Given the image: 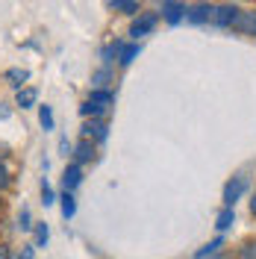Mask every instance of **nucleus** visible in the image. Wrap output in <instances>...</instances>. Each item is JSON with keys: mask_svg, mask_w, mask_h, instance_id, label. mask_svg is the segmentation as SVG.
<instances>
[{"mask_svg": "<svg viewBox=\"0 0 256 259\" xmlns=\"http://www.w3.org/2000/svg\"><path fill=\"white\" fill-rule=\"evenodd\" d=\"M159 21H162L159 9H142L136 18H130V30H127L130 41H142L144 35H150L159 27Z\"/></svg>", "mask_w": 256, "mask_h": 259, "instance_id": "f257e3e1", "label": "nucleus"}, {"mask_svg": "<svg viewBox=\"0 0 256 259\" xmlns=\"http://www.w3.org/2000/svg\"><path fill=\"white\" fill-rule=\"evenodd\" d=\"M244 194H250V180L244 174H236L224 183V192H221V206H236Z\"/></svg>", "mask_w": 256, "mask_h": 259, "instance_id": "f03ea898", "label": "nucleus"}, {"mask_svg": "<svg viewBox=\"0 0 256 259\" xmlns=\"http://www.w3.org/2000/svg\"><path fill=\"white\" fill-rule=\"evenodd\" d=\"M241 6L239 3H233V0H218L215 3V12H212V21H209V27H215V30H230L233 27V21L239 18Z\"/></svg>", "mask_w": 256, "mask_h": 259, "instance_id": "7ed1b4c3", "label": "nucleus"}, {"mask_svg": "<svg viewBox=\"0 0 256 259\" xmlns=\"http://www.w3.org/2000/svg\"><path fill=\"white\" fill-rule=\"evenodd\" d=\"M80 139H89L97 147L106 145V139H109V118H86L80 127Z\"/></svg>", "mask_w": 256, "mask_h": 259, "instance_id": "20e7f679", "label": "nucleus"}, {"mask_svg": "<svg viewBox=\"0 0 256 259\" xmlns=\"http://www.w3.org/2000/svg\"><path fill=\"white\" fill-rule=\"evenodd\" d=\"M212 12H215V0H194L186 9V24H192V27H209Z\"/></svg>", "mask_w": 256, "mask_h": 259, "instance_id": "39448f33", "label": "nucleus"}, {"mask_svg": "<svg viewBox=\"0 0 256 259\" xmlns=\"http://www.w3.org/2000/svg\"><path fill=\"white\" fill-rule=\"evenodd\" d=\"M186 9H189L186 0H168V3H162L159 6L162 24H168V27H180V24L186 21Z\"/></svg>", "mask_w": 256, "mask_h": 259, "instance_id": "423d86ee", "label": "nucleus"}, {"mask_svg": "<svg viewBox=\"0 0 256 259\" xmlns=\"http://www.w3.org/2000/svg\"><path fill=\"white\" fill-rule=\"evenodd\" d=\"M233 35H241V38H253L256 41V9H241L239 18L233 21L230 27Z\"/></svg>", "mask_w": 256, "mask_h": 259, "instance_id": "0eeeda50", "label": "nucleus"}, {"mask_svg": "<svg viewBox=\"0 0 256 259\" xmlns=\"http://www.w3.org/2000/svg\"><path fill=\"white\" fill-rule=\"evenodd\" d=\"M97 159V145L95 142H89V139H80L77 145H74V153H71V162H77V165H92Z\"/></svg>", "mask_w": 256, "mask_h": 259, "instance_id": "6e6552de", "label": "nucleus"}, {"mask_svg": "<svg viewBox=\"0 0 256 259\" xmlns=\"http://www.w3.org/2000/svg\"><path fill=\"white\" fill-rule=\"evenodd\" d=\"M82 174H86V168L82 165H77V162H68L62 171V189L65 192H77L82 183Z\"/></svg>", "mask_w": 256, "mask_h": 259, "instance_id": "1a4fd4ad", "label": "nucleus"}, {"mask_svg": "<svg viewBox=\"0 0 256 259\" xmlns=\"http://www.w3.org/2000/svg\"><path fill=\"white\" fill-rule=\"evenodd\" d=\"M127 45V38H112V41H106L103 48H100V65H118V56H121V50Z\"/></svg>", "mask_w": 256, "mask_h": 259, "instance_id": "9d476101", "label": "nucleus"}, {"mask_svg": "<svg viewBox=\"0 0 256 259\" xmlns=\"http://www.w3.org/2000/svg\"><path fill=\"white\" fill-rule=\"evenodd\" d=\"M92 89H115V68L112 65H100L92 74Z\"/></svg>", "mask_w": 256, "mask_h": 259, "instance_id": "9b49d317", "label": "nucleus"}, {"mask_svg": "<svg viewBox=\"0 0 256 259\" xmlns=\"http://www.w3.org/2000/svg\"><path fill=\"white\" fill-rule=\"evenodd\" d=\"M142 50H144L142 41H127L124 50H121V56H118V68H130V65L142 56Z\"/></svg>", "mask_w": 256, "mask_h": 259, "instance_id": "f8f14e48", "label": "nucleus"}, {"mask_svg": "<svg viewBox=\"0 0 256 259\" xmlns=\"http://www.w3.org/2000/svg\"><path fill=\"white\" fill-rule=\"evenodd\" d=\"M109 112H112V106L95 103V100H89V97L80 103V115L82 118H109Z\"/></svg>", "mask_w": 256, "mask_h": 259, "instance_id": "ddd939ff", "label": "nucleus"}, {"mask_svg": "<svg viewBox=\"0 0 256 259\" xmlns=\"http://www.w3.org/2000/svg\"><path fill=\"white\" fill-rule=\"evenodd\" d=\"M109 9L118 12V15L136 18L139 12H142V0H109Z\"/></svg>", "mask_w": 256, "mask_h": 259, "instance_id": "4468645a", "label": "nucleus"}, {"mask_svg": "<svg viewBox=\"0 0 256 259\" xmlns=\"http://www.w3.org/2000/svg\"><path fill=\"white\" fill-rule=\"evenodd\" d=\"M224 247H227V236H224V233H218L212 242H206L203 247H200V250H194V256H192V259H209L212 253H218V250H224Z\"/></svg>", "mask_w": 256, "mask_h": 259, "instance_id": "2eb2a0df", "label": "nucleus"}, {"mask_svg": "<svg viewBox=\"0 0 256 259\" xmlns=\"http://www.w3.org/2000/svg\"><path fill=\"white\" fill-rule=\"evenodd\" d=\"M15 106L18 109H32V106H38V92H35L32 85H24L21 92H15Z\"/></svg>", "mask_w": 256, "mask_h": 259, "instance_id": "dca6fc26", "label": "nucleus"}, {"mask_svg": "<svg viewBox=\"0 0 256 259\" xmlns=\"http://www.w3.org/2000/svg\"><path fill=\"white\" fill-rule=\"evenodd\" d=\"M233 224H236V206H221L218 215H215V230L218 233H227Z\"/></svg>", "mask_w": 256, "mask_h": 259, "instance_id": "f3484780", "label": "nucleus"}, {"mask_svg": "<svg viewBox=\"0 0 256 259\" xmlns=\"http://www.w3.org/2000/svg\"><path fill=\"white\" fill-rule=\"evenodd\" d=\"M59 212H62L65 221H71L77 215V197H74V192H65L62 189V194H59Z\"/></svg>", "mask_w": 256, "mask_h": 259, "instance_id": "a211bd4d", "label": "nucleus"}, {"mask_svg": "<svg viewBox=\"0 0 256 259\" xmlns=\"http://www.w3.org/2000/svg\"><path fill=\"white\" fill-rule=\"evenodd\" d=\"M233 259H256V236L241 239V242L233 247Z\"/></svg>", "mask_w": 256, "mask_h": 259, "instance_id": "6ab92c4d", "label": "nucleus"}, {"mask_svg": "<svg viewBox=\"0 0 256 259\" xmlns=\"http://www.w3.org/2000/svg\"><path fill=\"white\" fill-rule=\"evenodd\" d=\"M3 77L9 80V85H12L15 92H21V89L27 85V80H30V71H27V68H9Z\"/></svg>", "mask_w": 256, "mask_h": 259, "instance_id": "aec40b11", "label": "nucleus"}, {"mask_svg": "<svg viewBox=\"0 0 256 259\" xmlns=\"http://www.w3.org/2000/svg\"><path fill=\"white\" fill-rule=\"evenodd\" d=\"M89 100L103 103V106H115V89H89Z\"/></svg>", "mask_w": 256, "mask_h": 259, "instance_id": "412c9836", "label": "nucleus"}, {"mask_svg": "<svg viewBox=\"0 0 256 259\" xmlns=\"http://www.w3.org/2000/svg\"><path fill=\"white\" fill-rule=\"evenodd\" d=\"M48 242H50V227L45 221H35V227H32V244L35 247H48Z\"/></svg>", "mask_w": 256, "mask_h": 259, "instance_id": "4be33fe9", "label": "nucleus"}, {"mask_svg": "<svg viewBox=\"0 0 256 259\" xmlns=\"http://www.w3.org/2000/svg\"><path fill=\"white\" fill-rule=\"evenodd\" d=\"M38 124H41V130L45 133H50V130H56V118H53V106H38Z\"/></svg>", "mask_w": 256, "mask_h": 259, "instance_id": "5701e85b", "label": "nucleus"}, {"mask_svg": "<svg viewBox=\"0 0 256 259\" xmlns=\"http://www.w3.org/2000/svg\"><path fill=\"white\" fill-rule=\"evenodd\" d=\"M6 156H3V153H0V194H6L9 192V189H12V183H15V177H12V171H9V168H6Z\"/></svg>", "mask_w": 256, "mask_h": 259, "instance_id": "b1692460", "label": "nucleus"}, {"mask_svg": "<svg viewBox=\"0 0 256 259\" xmlns=\"http://www.w3.org/2000/svg\"><path fill=\"white\" fill-rule=\"evenodd\" d=\"M32 227H35V221H32L30 206H21V212H18V230H21V233H30Z\"/></svg>", "mask_w": 256, "mask_h": 259, "instance_id": "393cba45", "label": "nucleus"}, {"mask_svg": "<svg viewBox=\"0 0 256 259\" xmlns=\"http://www.w3.org/2000/svg\"><path fill=\"white\" fill-rule=\"evenodd\" d=\"M56 200H59V194L53 192V186L48 183V177H41V203L45 206H53Z\"/></svg>", "mask_w": 256, "mask_h": 259, "instance_id": "a878e982", "label": "nucleus"}, {"mask_svg": "<svg viewBox=\"0 0 256 259\" xmlns=\"http://www.w3.org/2000/svg\"><path fill=\"white\" fill-rule=\"evenodd\" d=\"M59 156H65V159H71V153H74V145L68 142V136H59Z\"/></svg>", "mask_w": 256, "mask_h": 259, "instance_id": "bb28decb", "label": "nucleus"}, {"mask_svg": "<svg viewBox=\"0 0 256 259\" xmlns=\"http://www.w3.org/2000/svg\"><path fill=\"white\" fill-rule=\"evenodd\" d=\"M15 259H35V244H24Z\"/></svg>", "mask_w": 256, "mask_h": 259, "instance_id": "cd10ccee", "label": "nucleus"}, {"mask_svg": "<svg viewBox=\"0 0 256 259\" xmlns=\"http://www.w3.org/2000/svg\"><path fill=\"white\" fill-rule=\"evenodd\" d=\"M0 259H15V253H12V244H9V242H0Z\"/></svg>", "mask_w": 256, "mask_h": 259, "instance_id": "c85d7f7f", "label": "nucleus"}, {"mask_svg": "<svg viewBox=\"0 0 256 259\" xmlns=\"http://www.w3.org/2000/svg\"><path fill=\"white\" fill-rule=\"evenodd\" d=\"M247 209H250V215L256 218V186L250 189V200H247Z\"/></svg>", "mask_w": 256, "mask_h": 259, "instance_id": "c756f323", "label": "nucleus"}, {"mask_svg": "<svg viewBox=\"0 0 256 259\" xmlns=\"http://www.w3.org/2000/svg\"><path fill=\"white\" fill-rule=\"evenodd\" d=\"M209 259H233V250H230V247H224V250H218V253H212Z\"/></svg>", "mask_w": 256, "mask_h": 259, "instance_id": "7c9ffc66", "label": "nucleus"}, {"mask_svg": "<svg viewBox=\"0 0 256 259\" xmlns=\"http://www.w3.org/2000/svg\"><path fill=\"white\" fill-rule=\"evenodd\" d=\"M3 209H6V200H3V194H0V215H3Z\"/></svg>", "mask_w": 256, "mask_h": 259, "instance_id": "2f4dec72", "label": "nucleus"}, {"mask_svg": "<svg viewBox=\"0 0 256 259\" xmlns=\"http://www.w3.org/2000/svg\"><path fill=\"white\" fill-rule=\"evenodd\" d=\"M153 3H156V6H162V3H168V0H153Z\"/></svg>", "mask_w": 256, "mask_h": 259, "instance_id": "473e14b6", "label": "nucleus"}, {"mask_svg": "<svg viewBox=\"0 0 256 259\" xmlns=\"http://www.w3.org/2000/svg\"><path fill=\"white\" fill-rule=\"evenodd\" d=\"M233 3H247V0H233Z\"/></svg>", "mask_w": 256, "mask_h": 259, "instance_id": "72a5a7b5", "label": "nucleus"}]
</instances>
